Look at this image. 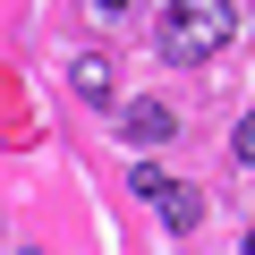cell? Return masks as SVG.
<instances>
[{
	"label": "cell",
	"instance_id": "cell-1",
	"mask_svg": "<svg viewBox=\"0 0 255 255\" xmlns=\"http://www.w3.org/2000/svg\"><path fill=\"white\" fill-rule=\"evenodd\" d=\"M230 34H238V9H230V0H170V9H162V26H153L162 60H179V68L221 60V43H230Z\"/></svg>",
	"mask_w": 255,
	"mask_h": 255
},
{
	"label": "cell",
	"instance_id": "cell-2",
	"mask_svg": "<svg viewBox=\"0 0 255 255\" xmlns=\"http://www.w3.org/2000/svg\"><path fill=\"white\" fill-rule=\"evenodd\" d=\"M136 196H145V204H153V213H162V221H170V230H196V221H204V196H196V187H187V179H162V170H153V162H145V170H136Z\"/></svg>",
	"mask_w": 255,
	"mask_h": 255
},
{
	"label": "cell",
	"instance_id": "cell-3",
	"mask_svg": "<svg viewBox=\"0 0 255 255\" xmlns=\"http://www.w3.org/2000/svg\"><path fill=\"white\" fill-rule=\"evenodd\" d=\"M119 136L153 153V145H170V136H179V111H170V102H119Z\"/></svg>",
	"mask_w": 255,
	"mask_h": 255
},
{
	"label": "cell",
	"instance_id": "cell-4",
	"mask_svg": "<svg viewBox=\"0 0 255 255\" xmlns=\"http://www.w3.org/2000/svg\"><path fill=\"white\" fill-rule=\"evenodd\" d=\"M68 85H77V102L102 111V102L119 94V85H111V51H77V60H68Z\"/></svg>",
	"mask_w": 255,
	"mask_h": 255
},
{
	"label": "cell",
	"instance_id": "cell-5",
	"mask_svg": "<svg viewBox=\"0 0 255 255\" xmlns=\"http://www.w3.org/2000/svg\"><path fill=\"white\" fill-rule=\"evenodd\" d=\"M230 153H238V162H255V111H247V119L230 128Z\"/></svg>",
	"mask_w": 255,
	"mask_h": 255
},
{
	"label": "cell",
	"instance_id": "cell-6",
	"mask_svg": "<svg viewBox=\"0 0 255 255\" xmlns=\"http://www.w3.org/2000/svg\"><path fill=\"white\" fill-rule=\"evenodd\" d=\"M94 9H102V17H128V9H136V0H94Z\"/></svg>",
	"mask_w": 255,
	"mask_h": 255
},
{
	"label": "cell",
	"instance_id": "cell-7",
	"mask_svg": "<svg viewBox=\"0 0 255 255\" xmlns=\"http://www.w3.org/2000/svg\"><path fill=\"white\" fill-rule=\"evenodd\" d=\"M247 255H255V238H247Z\"/></svg>",
	"mask_w": 255,
	"mask_h": 255
}]
</instances>
